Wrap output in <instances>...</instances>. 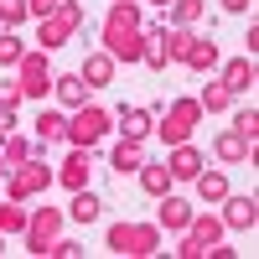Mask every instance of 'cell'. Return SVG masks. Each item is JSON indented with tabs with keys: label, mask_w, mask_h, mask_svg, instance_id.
<instances>
[{
	"label": "cell",
	"mask_w": 259,
	"mask_h": 259,
	"mask_svg": "<svg viewBox=\"0 0 259 259\" xmlns=\"http://www.w3.org/2000/svg\"><path fill=\"white\" fill-rule=\"evenodd\" d=\"M109 254H119V259H150V254H161V228L156 223H109Z\"/></svg>",
	"instance_id": "6da1fadb"
},
{
	"label": "cell",
	"mask_w": 259,
	"mask_h": 259,
	"mask_svg": "<svg viewBox=\"0 0 259 259\" xmlns=\"http://www.w3.org/2000/svg\"><path fill=\"white\" fill-rule=\"evenodd\" d=\"M52 182H57V171L41 161V145H36L31 161H21V166L6 171V197H11V202H31V197H41Z\"/></svg>",
	"instance_id": "7a4b0ae2"
},
{
	"label": "cell",
	"mask_w": 259,
	"mask_h": 259,
	"mask_svg": "<svg viewBox=\"0 0 259 259\" xmlns=\"http://www.w3.org/2000/svg\"><path fill=\"white\" fill-rule=\"evenodd\" d=\"M197 124H202V104L197 99H171L166 109L156 114V135L166 145H182V140L197 135Z\"/></svg>",
	"instance_id": "3957f363"
},
{
	"label": "cell",
	"mask_w": 259,
	"mask_h": 259,
	"mask_svg": "<svg viewBox=\"0 0 259 259\" xmlns=\"http://www.w3.org/2000/svg\"><path fill=\"white\" fill-rule=\"evenodd\" d=\"M114 130V114L109 109H99V104H83V109H73L68 114V130H62V140L68 145H78V150H94L104 135Z\"/></svg>",
	"instance_id": "277c9868"
},
{
	"label": "cell",
	"mask_w": 259,
	"mask_h": 259,
	"mask_svg": "<svg viewBox=\"0 0 259 259\" xmlns=\"http://www.w3.org/2000/svg\"><path fill=\"white\" fill-rule=\"evenodd\" d=\"M52 52H41V47H26V57L16 62V83H21V94L26 99H47L52 94Z\"/></svg>",
	"instance_id": "5b68a950"
},
{
	"label": "cell",
	"mask_w": 259,
	"mask_h": 259,
	"mask_svg": "<svg viewBox=\"0 0 259 259\" xmlns=\"http://www.w3.org/2000/svg\"><path fill=\"white\" fill-rule=\"evenodd\" d=\"M57 233H62V212H57V207H36L21 239H26V249H31L36 259H47V244L57 239Z\"/></svg>",
	"instance_id": "8992f818"
},
{
	"label": "cell",
	"mask_w": 259,
	"mask_h": 259,
	"mask_svg": "<svg viewBox=\"0 0 259 259\" xmlns=\"http://www.w3.org/2000/svg\"><path fill=\"white\" fill-rule=\"evenodd\" d=\"M130 31H145V21H140V0H114L109 11H104V47Z\"/></svg>",
	"instance_id": "52a82bcc"
},
{
	"label": "cell",
	"mask_w": 259,
	"mask_h": 259,
	"mask_svg": "<svg viewBox=\"0 0 259 259\" xmlns=\"http://www.w3.org/2000/svg\"><path fill=\"white\" fill-rule=\"evenodd\" d=\"M218 207H223L218 218H223V228H228V233H249V228L259 223V202L249 197V192H228Z\"/></svg>",
	"instance_id": "ba28073f"
},
{
	"label": "cell",
	"mask_w": 259,
	"mask_h": 259,
	"mask_svg": "<svg viewBox=\"0 0 259 259\" xmlns=\"http://www.w3.org/2000/svg\"><path fill=\"white\" fill-rule=\"evenodd\" d=\"M156 114L161 109H145V104H124V109L114 114V130H119V135L124 140H150V135H156Z\"/></svg>",
	"instance_id": "9c48e42d"
},
{
	"label": "cell",
	"mask_w": 259,
	"mask_h": 259,
	"mask_svg": "<svg viewBox=\"0 0 259 259\" xmlns=\"http://www.w3.org/2000/svg\"><path fill=\"white\" fill-rule=\"evenodd\" d=\"M207 166V156L192 140H182V145H166V171H171V182H192L197 171Z\"/></svg>",
	"instance_id": "30bf717a"
},
{
	"label": "cell",
	"mask_w": 259,
	"mask_h": 259,
	"mask_svg": "<svg viewBox=\"0 0 259 259\" xmlns=\"http://www.w3.org/2000/svg\"><path fill=\"white\" fill-rule=\"evenodd\" d=\"M218 83H223V89L233 94V99H239V94H249L254 89V83H259V68H254V57H228V62H218Z\"/></svg>",
	"instance_id": "8fae6325"
},
{
	"label": "cell",
	"mask_w": 259,
	"mask_h": 259,
	"mask_svg": "<svg viewBox=\"0 0 259 259\" xmlns=\"http://www.w3.org/2000/svg\"><path fill=\"white\" fill-rule=\"evenodd\" d=\"M57 182L68 187V192L89 187V182H94V150H78V145H73V150H68V161L57 166Z\"/></svg>",
	"instance_id": "7c38bea8"
},
{
	"label": "cell",
	"mask_w": 259,
	"mask_h": 259,
	"mask_svg": "<svg viewBox=\"0 0 259 259\" xmlns=\"http://www.w3.org/2000/svg\"><path fill=\"white\" fill-rule=\"evenodd\" d=\"M156 202H161L156 228H161V233H187V223H192V202L177 197V192H166V197H156Z\"/></svg>",
	"instance_id": "4fadbf2b"
},
{
	"label": "cell",
	"mask_w": 259,
	"mask_h": 259,
	"mask_svg": "<svg viewBox=\"0 0 259 259\" xmlns=\"http://www.w3.org/2000/svg\"><path fill=\"white\" fill-rule=\"evenodd\" d=\"M89 94H94V89H89L78 73H57V78H52V99H57V109H68V114L83 109V104H89Z\"/></svg>",
	"instance_id": "5bb4252c"
},
{
	"label": "cell",
	"mask_w": 259,
	"mask_h": 259,
	"mask_svg": "<svg viewBox=\"0 0 259 259\" xmlns=\"http://www.w3.org/2000/svg\"><path fill=\"white\" fill-rule=\"evenodd\" d=\"M192 187H197V202H202V207H218V202L228 197V171H223V166H202L197 177H192Z\"/></svg>",
	"instance_id": "9a60e30c"
},
{
	"label": "cell",
	"mask_w": 259,
	"mask_h": 259,
	"mask_svg": "<svg viewBox=\"0 0 259 259\" xmlns=\"http://www.w3.org/2000/svg\"><path fill=\"white\" fill-rule=\"evenodd\" d=\"M249 150H254V145H249V140H244V135H239L233 124L212 135V156H218L223 166H244V161H249Z\"/></svg>",
	"instance_id": "2e32d148"
},
{
	"label": "cell",
	"mask_w": 259,
	"mask_h": 259,
	"mask_svg": "<svg viewBox=\"0 0 259 259\" xmlns=\"http://www.w3.org/2000/svg\"><path fill=\"white\" fill-rule=\"evenodd\" d=\"M223 233H228V228H223V218H218V212H192V223H187V239L197 244L202 254H207L212 244H218Z\"/></svg>",
	"instance_id": "e0dca14e"
},
{
	"label": "cell",
	"mask_w": 259,
	"mask_h": 259,
	"mask_svg": "<svg viewBox=\"0 0 259 259\" xmlns=\"http://www.w3.org/2000/svg\"><path fill=\"white\" fill-rule=\"evenodd\" d=\"M114 68H119V62L109 57V52H89V57H83V68H78V78L83 83H89V89H109V83H114Z\"/></svg>",
	"instance_id": "ac0fdd59"
},
{
	"label": "cell",
	"mask_w": 259,
	"mask_h": 259,
	"mask_svg": "<svg viewBox=\"0 0 259 259\" xmlns=\"http://www.w3.org/2000/svg\"><path fill=\"white\" fill-rule=\"evenodd\" d=\"M36 26H41V31H36V47H41V52H57V47H68V41L78 36L68 21H62V16H41Z\"/></svg>",
	"instance_id": "d6986e66"
},
{
	"label": "cell",
	"mask_w": 259,
	"mask_h": 259,
	"mask_svg": "<svg viewBox=\"0 0 259 259\" xmlns=\"http://www.w3.org/2000/svg\"><path fill=\"white\" fill-rule=\"evenodd\" d=\"M99 212H104L99 192H94V187H78L73 202H68V218H73V223H99Z\"/></svg>",
	"instance_id": "ffe728a7"
},
{
	"label": "cell",
	"mask_w": 259,
	"mask_h": 259,
	"mask_svg": "<svg viewBox=\"0 0 259 259\" xmlns=\"http://www.w3.org/2000/svg\"><path fill=\"white\" fill-rule=\"evenodd\" d=\"M109 166L119 171V177H135V171L145 166V150H140V140H119V145L109 150Z\"/></svg>",
	"instance_id": "44dd1931"
},
{
	"label": "cell",
	"mask_w": 259,
	"mask_h": 259,
	"mask_svg": "<svg viewBox=\"0 0 259 259\" xmlns=\"http://www.w3.org/2000/svg\"><path fill=\"white\" fill-rule=\"evenodd\" d=\"M218 41H207V36H197V41H192V52H187V62H182V68H192V73H212V68H218Z\"/></svg>",
	"instance_id": "7402d4cb"
},
{
	"label": "cell",
	"mask_w": 259,
	"mask_h": 259,
	"mask_svg": "<svg viewBox=\"0 0 259 259\" xmlns=\"http://www.w3.org/2000/svg\"><path fill=\"white\" fill-rule=\"evenodd\" d=\"M135 177H140V192H145V197H166V192L177 187V182H171V171H166V161H161V166H140Z\"/></svg>",
	"instance_id": "603a6c76"
},
{
	"label": "cell",
	"mask_w": 259,
	"mask_h": 259,
	"mask_svg": "<svg viewBox=\"0 0 259 259\" xmlns=\"http://www.w3.org/2000/svg\"><path fill=\"white\" fill-rule=\"evenodd\" d=\"M192 41H197V31H192V26H166V36H161V47H166V57H171V62H187V52H192Z\"/></svg>",
	"instance_id": "cb8c5ba5"
},
{
	"label": "cell",
	"mask_w": 259,
	"mask_h": 259,
	"mask_svg": "<svg viewBox=\"0 0 259 259\" xmlns=\"http://www.w3.org/2000/svg\"><path fill=\"white\" fill-rule=\"evenodd\" d=\"M31 156H36V140L16 135V130H11L6 140H0V161H6V166H21V161H31Z\"/></svg>",
	"instance_id": "d4e9b609"
},
{
	"label": "cell",
	"mask_w": 259,
	"mask_h": 259,
	"mask_svg": "<svg viewBox=\"0 0 259 259\" xmlns=\"http://www.w3.org/2000/svg\"><path fill=\"white\" fill-rule=\"evenodd\" d=\"M62 130H68V109H41L36 114V145L62 140Z\"/></svg>",
	"instance_id": "484cf974"
},
{
	"label": "cell",
	"mask_w": 259,
	"mask_h": 259,
	"mask_svg": "<svg viewBox=\"0 0 259 259\" xmlns=\"http://www.w3.org/2000/svg\"><path fill=\"white\" fill-rule=\"evenodd\" d=\"M104 52H109L114 62H124V68H130V62H140V52H145V31H130V36L109 41V47H104Z\"/></svg>",
	"instance_id": "4316f807"
},
{
	"label": "cell",
	"mask_w": 259,
	"mask_h": 259,
	"mask_svg": "<svg viewBox=\"0 0 259 259\" xmlns=\"http://www.w3.org/2000/svg\"><path fill=\"white\" fill-rule=\"evenodd\" d=\"M171 26H197V21L207 16V0H171Z\"/></svg>",
	"instance_id": "83f0119b"
},
{
	"label": "cell",
	"mask_w": 259,
	"mask_h": 259,
	"mask_svg": "<svg viewBox=\"0 0 259 259\" xmlns=\"http://www.w3.org/2000/svg\"><path fill=\"white\" fill-rule=\"evenodd\" d=\"M197 104H202V114H223V109H228V104H233V94L223 89V83H218V78H212V83H207V89L197 94Z\"/></svg>",
	"instance_id": "f1b7e54d"
},
{
	"label": "cell",
	"mask_w": 259,
	"mask_h": 259,
	"mask_svg": "<svg viewBox=\"0 0 259 259\" xmlns=\"http://www.w3.org/2000/svg\"><path fill=\"white\" fill-rule=\"evenodd\" d=\"M21 21H31V6H26V0H0V26L16 31Z\"/></svg>",
	"instance_id": "f546056e"
},
{
	"label": "cell",
	"mask_w": 259,
	"mask_h": 259,
	"mask_svg": "<svg viewBox=\"0 0 259 259\" xmlns=\"http://www.w3.org/2000/svg\"><path fill=\"white\" fill-rule=\"evenodd\" d=\"M21 57H26V41H21L16 31H0V68H16Z\"/></svg>",
	"instance_id": "4dcf8cb0"
},
{
	"label": "cell",
	"mask_w": 259,
	"mask_h": 259,
	"mask_svg": "<svg viewBox=\"0 0 259 259\" xmlns=\"http://www.w3.org/2000/svg\"><path fill=\"white\" fill-rule=\"evenodd\" d=\"M140 62H145L150 73H166V68H171V57H166V47H161L156 36H145V52H140Z\"/></svg>",
	"instance_id": "1f68e13d"
},
{
	"label": "cell",
	"mask_w": 259,
	"mask_h": 259,
	"mask_svg": "<svg viewBox=\"0 0 259 259\" xmlns=\"http://www.w3.org/2000/svg\"><path fill=\"white\" fill-rule=\"evenodd\" d=\"M233 130H239V135L254 145L259 140V109H254V104H249V109H239V114H233Z\"/></svg>",
	"instance_id": "d6a6232c"
},
{
	"label": "cell",
	"mask_w": 259,
	"mask_h": 259,
	"mask_svg": "<svg viewBox=\"0 0 259 259\" xmlns=\"http://www.w3.org/2000/svg\"><path fill=\"white\" fill-rule=\"evenodd\" d=\"M52 16H62L73 31H83V0H57V11Z\"/></svg>",
	"instance_id": "836d02e7"
},
{
	"label": "cell",
	"mask_w": 259,
	"mask_h": 259,
	"mask_svg": "<svg viewBox=\"0 0 259 259\" xmlns=\"http://www.w3.org/2000/svg\"><path fill=\"white\" fill-rule=\"evenodd\" d=\"M21 99H26V94H21V83H16V78H0V109H21Z\"/></svg>",
	"instance_id": "e575fe53"
},
{
	"label": "cell",
	"mask_w": 259,
	"mask_h": 259,
	"mask_svg": "<svg viewBox=\"0 0 259 259\" xmlns=\"http://www.w3.org/2000/svg\"><path fill=\"white\" fill-rule=\"evenodd\" d=\"M73 254H83V244H78V239H62V233H57V239L47 244V259H73Z\"/></svg>",
	"instance_id": "d590c367"
},
{
	"label": "cell",
	"mask_w": 259,
	"mask_h": 259,
	"mask_svg": "<svg viewBox=\"0 0 259 259\" xmlns=\"http://www.w3.org/2000/svg\"><path fill=\"white\" fill-rule=\"evenodd\" d=\"M171 254H177V259H202V249H197V244H192V239H187V233H177V249H171Z\"/></svg>",
	"instance_id": "8d00e7d4"
},
{
	"label": "cell",
	"mask_w": 259,
	"mask_h": 259,
	"mask_svg": "<svg viewBox=\"0 0 259 259\" xmlns=\"http://www.w3.org/2000/svg\"><path fill=\"white\" fill-rule=\"evenodd\" d=\"M26 6H31V21H41V16L57 11V0H26Z\"/></svg>",
	"instance_id": "74e56055"
},
{
	"label": "cell",
	"mask_w": 259,
	"mask_h": 259,
	"mask_svg": "<svg viewBox=\"0 0 259 259\" xmlns=\"http://www.w3.org/2000/svg\"><path fill=\"white\" fill-rule=\"evenodd\" d=\"M244 41H249L244 57H259V21H249V36H244Z\"/></svg>",
	"instance_id": "f35d334b"
},
{
	"label": "cell",
	"mask_w": 259,
	"mask_h": 259,
	"mask_svg": "<svg viewBox=\"0 0 259 259\" xmlns=\"http://www.w3.org/2000/svg\"><path fill=\"white\" fill-rule=\"evenodd\" d=\"M11 130H16V109H0V140H6Z\"/></svg>",
	"instance_id": "ab89813d"
},
{
	"label": "cell",
	"mask_w": 259,
	"mask_h": 259,
	"mask_svg": "<svg viewBox=\"0 0 259 259\" xmlns=\"http://www.w3.org/2000/svg\"><path fill=\"white\" fill-rule=\"evenodd\" d=\"M218 6H223V11H233V16H244V11H249V0H218Z\"/></svg>",
	"instance_id": "60d3db41"
},
{
	"label": "cell",
	"mask_w": 259,
	"mask_h": 259,
	"mask_svg": "<svg viewBox=\"0 0 259 259\" xmlns=\"http://www.w3.org/2000/svg\"><path fill=\"white\" fill-rule=\"evenodd\" d=\"M150 6H161V11H166V6H171V0H150Z\"/></svg>",
	"instance_id": "b9f144b4"
},
{
	"label": "cell",
	"mask_w": 259,
	"mask_h": 259,
	"mask_svg": "<svg viewBox=\"0 0 259 259\" xmlns=\"http://www.w3.org/2000/svg\"><path fill=\"white\" fill-rule=\"evenodd\" d=\"M6 171H11V166H6V161H0V182H6Z\"/></svg>",
	"instance_id": "7bdbcfd3"
},
{
	"label": "cell",
	"mask_w": 259,
	"mask_h": 259,
	"mask_svg": "<svg viewBox=\"0 0 259 259\" xmlns=\"http://www.w3.org/2000/svg\"><path fill=\"white\" fill-rule=\"evenodd\" d=\"M0 249H6V233H0Z\"/></svg>",
	"instance_id": "ee69618b"
}]
</instances>
